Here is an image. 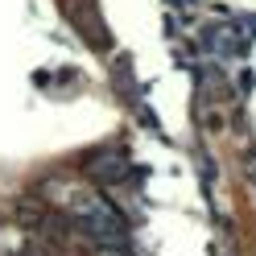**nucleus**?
Returning a JSON list of instances; mask_svg holds the SVG:
<instances>
[{
  "instance_id": "1",
  "label": "nucleus",
  "mask_w": 256,
  "mask_h": 256,
  "mask_svg": "<svg viewBox=\"0 0 256 256\" xmlns=\"http://www.w3.org/2000/svg\"><path fill=\"white\" fill-rule=\"evenodd\" d=\"M91 174H95L100 182H120V178H124V157H120L116 149L95 153V157H91Z\"/></svg>"
}]
</instances>
